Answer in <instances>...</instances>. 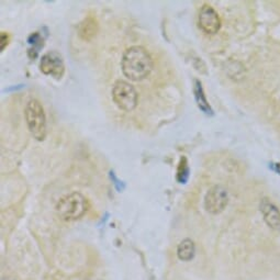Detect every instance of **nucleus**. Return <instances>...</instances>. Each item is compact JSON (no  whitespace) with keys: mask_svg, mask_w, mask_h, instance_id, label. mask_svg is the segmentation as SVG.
Instances as JSON below:
<instances>
[{"mask_svg":"<svg viewBox=\"0 0 280 280\" xmlns=\"http://www.w3.org/2000/svg\"><path fill=\"white\" fill-rule=\"evenodd\" d=\"M1 280H15V279H13V278H10V277H4V278H2Z\"/></svg>","mask_w":280,"mask_h":280,"instance_id":"15","label":"nucleus"},{"mask_svg":"<svg viewBox=\"0 0 280 280\" xmlns=\"http://www.w3.org/2000/svg\"><path fill=\"white\" fill-rule=\"evenodd\" d=\"M229 195L222 186H214L210 189L204 198V208L208 212L218 214L222 212L228 206Z\"/></svg>","mask_w":280,"mask_h":280,"instance_id":"5","label":"nucleus"},{"mask_svg":"<svg viewBox=\"0 0 280 280\" xmlns=\"http://www.w3.org/2000/svg\"><path fill=\"white\" fill-rule=\"evenodd\" d=\"M9 43V36L6 32H1L0 34V51H3L4 47L8 45Z\"/></svg>","mask_w":280,"mask_h":280,"instance_id":"13","label":"nucleus"},{"mask_svg":"<svg viewBox=\"0 0 280 280\" xmlns=\"http://www.w3.org/2000/svg\"><path fill=\"white\" fill-rule=\"evenodd\" d=\"M89 203L82 193L72 192L63 197L56 206V212L62 220L75 221L88 211Z\"/></svg>","mask_w":280,"mask_h":280,"instance_id":"2","label":"nucleus"},{"mask_svg":"<svg viewBox=\"0 0 280 280\" xmlns=\"http://www.w3.org/2000/svg\"><path fill=\"white\" fill-rule=\"evenodd\" d=\"M198 24L204 33L214 34L221 28V19L213 7L210 4H203L199 11Z\"/></svg>","mask_w":280,"mask_h":280,"instance_id":"7","label":"nucleus"},{"mask_svg":"<svg viewBox=\"0 0 280 280\" xmlns=\"http://www.w3.org/2000/svg\"><path fill=\"white\" fill-rule=\"evenodd\" d=\"M275 166H276V170L280 174V164H276Z\"/></svg>","mask_w":280,"mask_h":280,"instance_id":"14","label":"nucleus"},{"mask_svg":"<svg viewBox=\"0 0 280 280\" xmlns=\"http://www.w3.org/2000/svg\"><path fill=\"white\" fill-rule=\"evenodd\" d=\"M24 116L32 136L37 141H43L46 137V119L44 109L40 101L35 99L30 100L26 104Z\"/></svg>","mask_w":280,"mask_h":280,"instance_id":"3","label":"nucleus"},{"mask_svg":"<svg viewBox=\"0 0 280 280\" xmlns=\"http://www.w3.org/2000/svg\"><path fill=\"white\" fill-rule=\"evenodd\" d=\"M261 211L264 220L271 229L280 231V211L275 204L264 198L261 202Z\"/></svg>","mask_w":280,"mask_h":280,"instance_id":"8","label":"nucleus"},{"mask_svg":"<svg viewBox=\"0 0 280 280\" xmlns=\"http://www.w3.org/2000/svg\"><path fill=\"white\" fill-rule=\"evenodd\" d=\"M112 99L123 111H132L138 105V93L126 80H117L112 87Z\"/></svg>","mask_w":280,"mask_h":280,"instance_id":"4","label":"nucleus"},{"mask_svg":"<svg viewBox=\"0 0 280 280\" xmlns=\"http://www.w3.org/2000/svg\"><path fill=\"white\" fill-rule=\"evenodd\" d=\"M97 32H98V23L96 19L91 17L86 18L78 25V34L85 41H90L96 36Z\"/></svg>","mask_w":280,"mask_h":280,"instance_id":"9","label":"nucleus"},{"mask_svg":"<svg viewBox=\"0 0 280 280\" xmlns=\"http://www.w3.org/2000/svg\"><path fill=\"white\" fill-rule=\"evenodd\" d=\"M121 67L123 74L129 79L140 82L146 78L152 72L153 60L144 47L131 46L123 54Z\"/></svg>","mask_w":280,"mask_h":280,"instance_id":"1","label":"nucleus"},{"mask_svg":"<svg viewBox=\"0 0 280 280\" xmlns=\"http://www.w3.org/2000/svg\"><path fill=\"white\" fill-rule=\"evenodd\" d=\"M196 254L195 243L189 239H186L180 242V244L177 247V256L182 262L191 261Z\"/></svg>","mask_w":280,"mask_h":280,"instance_id":"10","label":"nucleus"},{"mask_svg":"<svg viewBox=\"0 0 280 280\" xmlns=\"http://www.w3.org/2000/svg\"><path fill=\"white\" fill-rule=\"evenodd\" d=\"M188 176H189V167H188L187 158L181 157L178 170H177V179H178V181L181 182V184H185L188 179Z\"/></svg>","mask_w":280,"mask_h":280,"instance_id":"12","label":"nucleus"},{"mask_svg":"<svg viewBox=\"0 0 280 280\" xmlns=\"http://www.w3.org/2000/svg\"><path fill=\"white\" fill-rule=\"evenodd\" d=\"M195 95H196V100L198 102L199 108H200V109L204 112V114L211 115L212 110L208 104V101L206 99V96H204V94H203L201 83L199 82V80H196V82H195Z\"/></svg>","mask_w":280,"mask_h":280,"instance_id":"11","label":"nucleus"},{"mask_svg":"<svg viewBox=\"0 0 280 280\" xmlns=\"http://www.w3.org/2000/svg\"><path fill=\"white\" fill-rule=\"evenodd\" d=\"M40 68L43 74L51 75L55 78H61L65 71L63 57L56 51H50L42 56Z\"/></svg>","mask_w":280,"mask_h":280,"instance_id":"6","label":"nucleus"}]
</instances>
